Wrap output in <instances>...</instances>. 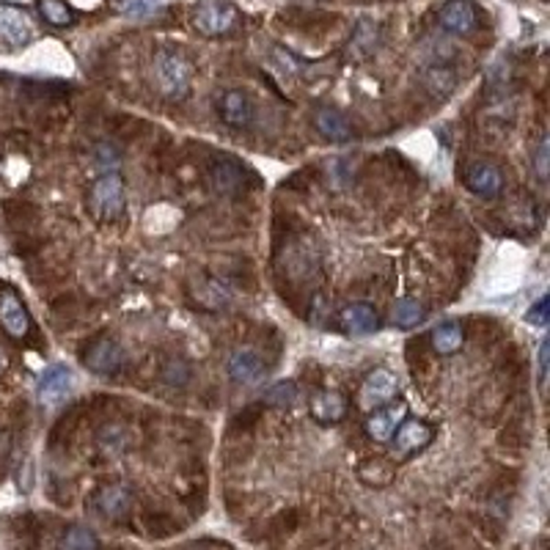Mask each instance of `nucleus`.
Returning a JSON list of instances; mask_svg holds the SVG:
<instances>
[{
    "instance_id": "1",
    "label": "nucleus",
    "mask_w": 550,
    "mask_h": 550,
    "mask_svg": "<svg viewBox=\"0 0 550 550\" xmlns=\"http://www.w3.org/2000/svg\"><path fill=\"white\" fill-rule=\"evenodd\" d=\"M155 86L158 91L171 99V102H182L190 94V83H193V64L179 56L177 50H160L155 56Z\"/></svg>"
},
{
    "instance_id": "2",
    "label": "nucleus",
    "mask_w": 550,
    "mask_h": 550,
    "mask_svg": "<svg viewBox=\"0 0 550 550\" xmlns=\"http://www.w3.org/2000/svg\"><path fill=\"white\" fill-rule=\"evenodd\" d=\"M124 179L110 171L105 177H99L88 193V207L94 212L97 220H113L124 212Z\"/></svg>"
},
{
    "instance_id": "3",
    "label": "nucleus",
    "mask_w": 550,
    "mask_h": 550,
    "mask_svg": "<svg viewBox=\"0 0 550 550\" xmlns=\"http://www.w3.org/2000/svg\"><path fill=\"white\" fill-rule=\"evenodd\" d=\"M193 23L204 36H226L229 31L237 28L239 12L229 0H201Z\"/></svg>"
},
{
    "instance_id": "4",
    "label": "nucleus",
    "mask_w": 550,
    "mask_h": 550,
    "mask_svg": "<svg viewBox=\"0 0 550 550\" xmlns=\"http://www.w3.org/2000/svg\"><path fill=\"white\" fill-rule=\"evenodd\" d=\"M399 391V380L391 369H374L358 388V407L363 412H374L377 407L388 404Z\"/></svg>"
},
{
    "instance_id": "5",
    "label": "nucleus",
    "mask_w": 550,
    "mask_h": 550,
    "mask_svg": "<svg viewBox=\"0 0 550 550\" xmlns=\"http://www.w3.org/2000/svg\"><path fill=\"white\" fill-rule=\"evenodd\" d=\"M0 328H4L12 339H25L34 328L31 314L20 295L12 287H0Z\"/></svg>"
},
{
    "instance_id": "6",
    "label": "nucleus",
    "mask_w": 550,
    "mask_h": 550,
    "mask_svg": "<svg viewBox=\"0 0 550 550\" xmlns=\"http://www.w3.org/2000/svg\"><path fill=\"white\" fill-rule=\"evenodd\" d=\"M433 438H435V430L430 424H424L419 419H402V424L396 427V433L391 438L393 441V454L410 457V454L427 449L433 443Z\"/></svg>"
},
{
    "instance_id": "7",
    "label": "nucleus",
    "mask_w": 550,
    "mask_h": 550,
    "mask_svg": "<svg viewBox=\"0 0 550 550\" xmlns=\"http://www.w3.org/2000/svg\"><path fill=\"white\" fill-rule=\"evenodd\" d=\"M0 42L6 47H25L34 42V23L17 6H0Z\"/></svg>"
},
{
    "instance_id": "8",
    "label": "nucleus",
    "mask_w": 550,
    "mask_h": 550,
    "mask_svg": "<svg viewBox=\"0 0 550 550\" xmlns=\"http://www.w3.org/2000/svg\"><path fill=\"white\" fill-rule=\"evenodd\" d=\"M311 121H314V129L331 144H347V141H352V135H355L350 118L339 107H331V105H320L314 110Z\"/></svg>"
},
{
    "instance_id": "9",
    "label": "nucleus",
    "mask_w": 550,
    "mask_h": 550,
    "mask_svg": "<svg viewBox=\"0 0 550 550\" xmlns=\"http://www.w3.org/2000/svg\"><path fill=\"white\" fill-rule=\"evenodd\" d=\"M438 23L443 31L449 34H457V36H465L471 31H476V23H479V12L474 6V0H449V4L441 9L438 15Z\"/></svg>"
},
{
    "instance_id": "10",
    "label": "nucleus",
    "mask_w": 550,
    "mask_h": 550,
    "mask_svg": "<svg viewBox=\"0 0 550 550\" xmlns=\"http://www.w3.org/2000/svg\"><path fill=\"white\" fill-rule=\"evenodd\" d=\"M404 412H407V404H382V407H377L374 412H369V419H366V435L374 441V443H388L391 438H393V433H396V427L402 424V419H404Z\"/></svg>"
},
{
    "instance_id": "11",
    "label": "nucleus",
    "mask_w": 550,
    "mask_h": 550,
    "mask_svg": "<svg viewBox=\"0 0 550 550\" xmlns=\"http://www.w3.org/2000/svg\"><path fill=\"white\" fill-rule=\"evenodd\" d=\"M83 363L94 374H116L124 366V350H121V344L102 339L88 347V352L83 355Z\"/></svg>"
},
{
    "instance_id": "12",
    "label": "nucleus",
    "mask_w": 550,
    "mask_h": 550,
    "mask_svg": "<svg viewBox=\"0 0 550 550\" xmlns=\"http://www.w3.org/2000/svg\"><path fill=\"white\" fill-rule=\"evenodd\" d=\"M226 369H229V377H231L237 385H256V382L261 380V374H264V358H261L256 350L242 347V350H234V352H231Z\"/></svg>"
},
{
    "instance_id": "13",
    "label": "nucleus",
    "mask_w": 550,
    "mask_h": 550,
    "mask_svg": "<svg viewBox=\"0 0 550 550\" xmlns=\"http://www.w3.org/2000/svg\"><path fill=\"white\" fill-rule=\"evenodd\" d=\"M72 391V372L66 366H50L39 380V402L45 407H58Z\"/></svg>"
},
{
    "instance_id": "14",
    "label": "nucleus",
    "mask_w": 550,
    "mask_h": 550,
    "mask_svg": "<svg viewBox=\"0 0 550 550\" xmlns=\"http://www.w3.org/2000/svg\"><path fill=\"white\" fill-rule=\"evenodd\" d=\"M465 185L479 199H495L504 190V177L493 163H474L465 174Z\"/></svg>"
},
{
    "instance_id": "15",
    "label": "nucleus",
    "mask_w": 550,
    "mask_h": 550,
    "mask_svg": "<svg viewBox=\"0 0 550 550\" xmlns=\"http://www.w3.org/2000/svg\"><path fill=\"white\" fill-rule=\"evenodd\" d=\"M311 416L320 424H339L347 416V399L339 391H320L311 399Z\"/></svg>"
},
{
    "instance_id": "16",
    "label": "nucleus",
    "mask_w": 550,
    "mask_h": 550,
    "mask_svg": "<svg viewBox=\"0 0 550 550\" xmlns=\"http://www.w3.org/2000/svg\"><path fill=\"white\" fill-rule=\"evenodd\" d=\"M220 118L234 127V129H245L253 121V105L248 99V94L242 91H226L220 99Z\"/></svg>"
},
{
    "instance_id": "17",
    "label": "nucleus",
    "mask_w": 550,
    "mask_h": 550,
    "mask_svg": "<svg viewBox=\"0 0 550 550\" xmlns=\"http://www.w3.org/2000/svg\"><path fill=\"white\" fill-rule=\"evenodd\" d=\"M97 506L105 517L121 520L132 509V493L127 484H107L97 493Z\"/></svg>"
},
{
    "instance_id": "18",
    "label": "nucleus",
    "mask_w": 550,
    "mask_h": 550,
    "mask_svg": "<svg viewBox=\"0 0 550 550\" xmlns=\"http://www.w3.org/2000/svg\"><path fill=\"white\" fill-rule=\"evenodd\" d=\"M242 177H245V171L234 160H218L209 168V182L218 196H234L237 190H242Z\"/></svg>"
},
{
    "instance_id": "19",
    "label": "nucleus",
    "mask_w": 550,
    "mask_h": 550,
    "mask_svg": "<svg viewBox=\"0 0 550 550\" xmlns=\"http://www.w3.org/2000/svg\"><path fill=\"white\" fill-rule=\"evenodd\" d=\"M377 325H380V320H377V311L372 306L355 303V306H347L341 311V328L350 336H366V333L377 331Z\"/></svg>"
},
{
    "instance_id": "20",
    "label": "nucleus",
    "mask_w": 550,
    "mask_h": 550,
    "mask_svg": "<svg viewBox=\"0 0 550 550\" xmlns=\"http://www.w3.org/2000/svg\"><path fill=\"white\" fill-rule=\"evenodd\" d=\"M430 341H433L435 352H441V355H452V352H457V350L463 347L465 333H463V328H460L457 322H446V325H438V328L433 331Z\"/></svg>"
},
{
    "instance_id": "21",
    "label": "nucleus",
    "mask_w": 550,
    "mask_h": 550,
    "mask_svg": "<svg viewBox=\"0 0 550 550\" xmlns=\"http://www.w3.org/2000/svg\"><path fill=\"white\" fill-rule=\"evenodd\" d=\"M380 42V28L372 23V20H361L358 28H355V36L350 42V53H355L358 61H363Z\"/></svg>"
},
{
    "instance_id": "22",
    "label": "nucleus",
    "mask_w": 550,
    "mask_h": 550,
    "mask_svg": "<svg viewBox=\"0 0 550 550\" xmlns=\"http://www.w3.org/2000/svg\"><path fill=\"white\" fill-rule=\"evenodd\" d=\"M61 550H99V536L86 525H69L61 536Z\"/></svg>"
},
{
    "instance_id": "23",
    "label": "nucleus",
    "mask_w": 550,
    "mask_h": 550,
    "mask_svg": "<svg viewBox=\"0 0 550 550\" xmlns=\"http://www.w3.org/2000/svg\"><path fill=\"white\" fill-rule=\"evenodd\" d=\"M424 317H427L424 306L416 303V300H410V298L399 300V303L393 306V314H391L393 325H399V328H416V325L424 322Z\"/></svg>"
},
{
    "instance_id": "24",
    "label": "nucleus",
    "mask_w": 550,
    "mask_h": 550,
    "mask_svg": "<svg viewBox=\"0 0 550 550\" xmlns=\"http://www.w3.org/2000/svg\"><path fill=\"white\" fill-rule=\"evenodd\" d=\"M298 385L295 382H275L267 393H264V404L267 407H275V410H290L295 402H298Z\"/></svg>"
},
{
    "instance_id": "25",
    "label": "nucleus",
    "mask_w": 550,
    "mask_h": 550,
    "mask_svg": "<svg viewBox=\"0 0 550 550\" xmlns=\"http://www.w3.org/2000/svg\"><path fill=\"white\" fill-rule=\"evenodd\" d=\"M110 6H113L118 15H124V17L141 20V17L155 15V12L163 6V0H110Z\"/></svg>"
},
{
    "instance_id": "26",
    "label": "nucleus",
    "mask_w": 550,
    "mask_h": 550,
    "mask_svg": "<svg viewBox=\"0 0 550 550\" xmlns=\"http://www.w3.org/2000/svg\"><path fill=\"white\" fill-rule=\"evenodd\" d=\"M424 86L435 94V97H446L452 94V88L457 86V75L446 66H433L427 75H424Z\"/></svg>"
},
{
    "instance_id": "27",
    "label": "nucleus",
    "mask_w": 550,
    "mask_h": 550,
    "mask_svg": "<svg viewBox=\"0 0 550 550\" xmlns=\"http://www.w3.org/2000/svg\"><path fill=\"white\" fill-rule=\"evenodd\" d=\"M39 12H42V17H45L50 25H56V28L72 25V20H75L72 9L66 6V0H42Z\"/></svg>"
},
{
    "instance_id": "28",
    "label": "nucleus",
    "mask_w": 550,
    "mask_h": 550,
    "mask_svg": "<svg viewBox=\"0 0 550 550\" xmlns=\"http://www.w3.org/2000/svg\"><path fill=\"white\" fill-rule=\"evenodd\" d=\"M358 474H361L363 482H369V484H374V487H385V484L393 479V465L385 463V460H369V463L361 465Z\"/></svg>"
},
{
    "instance_id": "29",
    "label": "nucleus",
    "mask_w": 550,
    "mask_h": 550,
    "mask_svg": "<svg viewBox=\"0 0 550 550\" xmlns=\"http://www.w3.org/2000/svg\"><path fill=\"white\" fill-rule=\"evenodd\" d=\"M534 160H536V177L545 182V179H547V168H550V141H547V135L539 141Z\"/></svg>"
},
{
    "instance_id": "30",
    "label": "nucleus",
    "mask_w": 550,
    "mask_h": 550,
    "mask_svg": "<svg viewBox=\"0 0 550 550\" xmlns=\"http://www.w3.org/2000/svg\"><path fill=\"white\" fill-rule=\"evenodd\" d=\"M547 311H550V298H539V300L528 309L525 320H528L531 325L542 328V325H547Z\"/></svg>"
},
{
    "instance_id": "31",
    "label": "nucleus",
    "mask_w": 550,
    "mask_h": 550,
    "mask_svg": "<svg viewBox=\"0 0 550 550\" xmlns=\"http://www.w3.org/2000/svg\"><path fill=\"white\" fill-rule=\"evenodd\" d=\"M547 358H550V341H542V347H539V385H545V380H547Z\"/></svg>"
},
{
    "instance_id": "32",
    "label": "nucleus",
    "mask_w": 550,
    "mask_h": 550,
    "mask_svg": "<svg viewBox=\"0 0 550 550\" xmlns=\"http://www.w3.org/2000/svg\"><path fill=\"white\" fill-rule=\"evenodd\" d=\"M4 366H6V355L0 352V372H4Z\"/></svg>"
}]
</instances>
